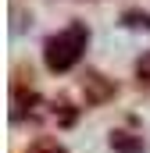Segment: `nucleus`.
Wrapping results in <instances>:
<instances>
[{
	"label": "nucleus",
	"mask_w": 150,
	"mask_h": 153,
	"mask_svg": "<svg viewBox=\"0 0 150 153\" xmlns=\"http://www.w3.org/2000/svg\"><path fill=\"white\" fill-rule=\"evenodd\" d=\"M89 43V29L82 22L68 25L64 32H57L54 39H46V50H43V61L50 71H72L75 64L82 61V50Z\"/></svg>",
	"instance_id": "nucleus-1"
},
{
	"label": "nucleus",
	"mask_w": 150,
	"mask_h": 153,
	"mask_svg": "<svg viewBox=\"0 0 150 153\" xmlns=\"http://www.w3.org/2000/svg\"><path fill=\"white\" fill-rule=\"evenodd\" d=\"M111 150L114 153H143L147 143L136 139V135H129V132H114V135H111Z\"/></svg>",
	"instance_id": "nucleus-2"
},
{
	"label": "nucleus",
	"mask_w": 150,
	"mask_h": 153,
	"mask_svg": "<svg viewBox=\"0 0 150 153\" xmlns=\"http://www.w3.org/2000/svg\"><path fill=\"white\" fill-rule=\"evenodd\" d=\"M125 25H143V29H150V14H140V11H129V14H125Z\"/></svg>",
	"instance_id": "nucleus-3"
},
{
	"label": "nucleus",
	"mask_w": 150,
	"mask_h": 153,
	"mask_svg": "<svg viewBox=\"0 0 150 153\" xmlns=\"http://www.w3.org/2000/svg\"><path fill=\"white\" fill-rule=\"evenodd\" d=\"M136 71H140V78H147V82H150V53H143V57H140Z\"/></svg>",
	"instance_id": "nucleus-4"
}]
</instances>
